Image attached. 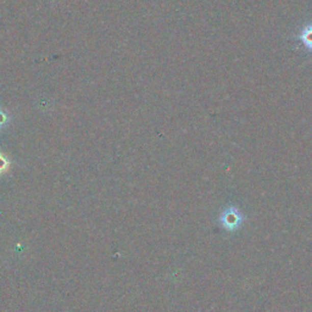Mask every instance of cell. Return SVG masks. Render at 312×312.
Here are the masks:
<instances>
[{"instance_id":"1","label":"cell","mask_w":312,"mask_h":312,"mask_svg":"<svg viewBox=\"0 0 312 312\" xmlns=\"http://www.w3.org/2000/svg\"><path fill=\"white\" fill-rule=\"evenodd\" d=\"M242 214L238 211V209L229 207L223 212L222 215V222L223 226L227 228H236L242 222Z\"/></svg>"},{"instance_id":"2","label":"cell","mask_w":312,"mask_h":312,"mask_svg":"<svg viewBox=\"0 0 312 312\" xmlns=\"http://www.w3.org/2000/svg\"><path fill=\"white\" fill-rule=\"evenodd\" d=\"M296 39H299L302 43V45L307 49L308 51L312 53V22L308 23L300 31Z\"/></svg>"},{"instance_id":"3","label":"cell","mask_w":312,"mask_h":312,"mask_svg":"<svg viewBox=\"0 0 312 312\" xmlns=\"http://www.w3.org/2000/svg\"><path fill=\"white\" fill-rule=\"evenodd\" d=\"M6 166H8V161L4 158H0V171L6 170Z\"/></svg>"},{"instance_id":"4","label":"cell","mask_w":312,"mask_h":312,"mask_svg":"<svg viewBox=\"0 0 312 312\" xmlns=\"http://www.w3.org/2000/svg\"><path fill=\"white\" fill-rule=\"evenodd\" d=\"M6 121H8V116H6V114H4V112H0V126L5 124Z\"/></svg>"}]
</instances>
